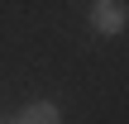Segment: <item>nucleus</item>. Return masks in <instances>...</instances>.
<instances>
[{"mask_svg": "<svg viewBox=\"0 0 129 124\" xmlns=\"http://www.w3.org/2000/svg\"><path fill=\"white\" fill-rule=\"evenodd\" d=\"M91 24L101 33H120L124 29V0H96L91 5Z\"/></svg>", "mask_w": 129, "mask_h": 124, "instance_id": "nucleus-1", "label": "nucleus"}, {"mask_svg": "<svg viewBox=\"0 0 129 124\" xmlns=\"http://www.w3.org/2000/svg\"><path fill=\"white\" fill-rule=\"evenodd\" d=\"M14 124H57V110H53L48 100H38V105H24Z\"/></svg>", "mask_w": 129, "mask_h": 124, "instance_id": "nucleus-2", "label": "nucleus"}]
</instances>
